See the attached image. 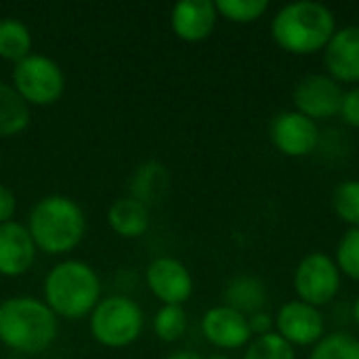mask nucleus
I'll return each mask as SVG.
<instances>
[{"label": "nucleus", "mask_w": 359, "mask_h": 359, "mask_svg": "<svg viewBox=\"0 0 359 359\" xmlns=\"http://www.w3.org/2000/svg\"><path fill=\"white\" fill-rule=\"evenodd\" d=\"M27 231L42 252L63 255L74 250L86 231L82 208L65 196L42 198L29 212Z\"/></svg>", "instance_id": "3"}, {"label": "nucleus", "mask_w": 359, "mask_h": 359, "mask_svg": "<svg viewBox=\"0 0 359 359\" xmlns=\"http://www.w3.org/2000/svg\"><path fill=\"white\" fill-rule=\"evenodd\" d=\"M156 337L164 343L179 341L187 330V313L181 305H164L154 320Z\"/></svg>", "instance_id": "22"}, {"label": "nucleus", "mask_w": 359, "mask_h": 359, "mask_svg": "<svg viewBox=\"0 0 359 359\" xmlns=\"http://www.w3.org/2000/svg\"><path fill=\"white\" fill-rule=\"evenodd\" d=\"M147 286L164 305H181L194 292L189 269L170 257H160L147 267Z\"/></svg>", "instance_id": "11"}, {"label": "nucleus", "mask_w": 359, "mask_h": 359, "mask_svg": "<svg viewBox=\"0 0 359 359\" xmlns=\"http://www.w3.org/2000/svg\"><path fill=\"white\" fill-rule=\"evenodd\" d=\"M217 6L210 0H181L172 8V29L185 42L206 40L217 25Z\"/></svg>", "instance_id": "14"}, {"label": "nucleus", "mask_w": 359, "mask_h": 359, "mask_svg": "<svg viewBox=\"0 0 359 359\" xmlns=\"http://www.w3.org/2000/svg\"><path fill=\"white\" fill-rule=\"evenodd\" d=\"M244 359H297V355L290 343H286L278 332H271L265 337H257L248 345Z\"/></svg>", "instance_id": "25"}, {"label": "nucleus", "mask_w": 359, "mask_h": 359, "mask_svg": "<svg viewBox=\"0 0 359 359\" xmlns=\"http://www.w3.org/2000/svg\"><path fill=\"white\" fill-rule=\"evenodd\" d=\"M32 34L17 19L0 21V57L6 61H23L32 53Z\"/></svg>", "instance_id": "20"}, {"label": "nucleus", "mask_w": 359, "mask_h": 359, "mask_svg": "<svg viewBox=\"0 0 359 359\" xmlns=\"http://www.w3.org/2000/svg\"><path fill=\"white\" fill-rule=\"evenodd\" d=\"M29 124V105L15 86L0 82V137H15Z\"/></svg>", "instance_id": "19"}, {"label": "nucleus", "mask_w": 359, "mask_h": 359, "mask_svg": "<svg viewBox=\"0 0 359 359\" xmlns=\"http://www.w3.org/2000/svg\"><path fill=\"white\" fill-rule=\"evenodd\" d=\"M353 320H355V324L359 326V297L358 301L353 303Z\"/></svg>", "instance_id": "31"}, {"label": "nucleus", "mask_w": 359, "mask_h": 359, "mask_svg": "<svg viewBox=\"0 0 359 359\" xmlns=\"http://www.w3.org/2000/svg\"><path fill=\"white\" fill-rule=\"evenodd\" d=\"M309 359H359V339L345 332L328 334L313 347Z\"/></svg>", "instance_id": "21"}, {"label": "nucleus", "mask_w": 359, "mask_h": 359, "mask_svg": "<svg viewBox=\"0 0 359 359\" xmlns=\"http://www.w3.org/2000/svg\"><path fill=\"white\" fill-rule=\"evenodd\" d=\"M217 13L233 23H252L269 11L267 0H217Z\"/></svg>", "instance_id": "23"}, {"label": "nucleus", "mask_w": 359, "mask_h": 359, "mask_svg": "<svg viewBox=\"0 0 359 359\" xmlns=\"http://www.w3.org/2000/svg\"><path fill=\"white\" fill-rule=\"evenodd\" d=\"M143 330V311L128 297H109L99 301L90 318L93 337L111 349L126 347L139 339Z\"/></svg>", "instance_id": "5"}, {"label": "nucleus", "mask_w": 359, "mask_h": 359, "mask_svg": "<svg viewBox=\"0 0 359 359\" xmlns=\"http://www.w3.org/2000/svg\"><path fill=\"white\" fill-rule=\"evenodd\" d=\"M248 326H250L252 337H265V334H271L273 318L269 313H265V311H259V313L248 318Z\"/></svg>", "instance_id": "28"}, {"label": "nucleus", "mask_w": 359, "mask_h": 359, "mask_svg": "<svg viewBox=\"0 0 359 359\" xmlns=\"http://www.w3.org/2000/svg\"><path fill=\"white\" fill-rule=\"evenodd\" d=\"M225 305L248 316H255L259 311H263L265 303H267V290L263 280L255 278V276H238L233 278L227 288H225Z\"/></svg>", "instance_id": "17"}, {"label": "nucleus", "mask_w": 359, "mask_h": 359, "mask_svg": "<svg viewBox=\"0 0 359 359\" xmlns=\"http://www.w3.org/2000/svg\"><path fill=\"white\" fill-rule=\"evenodd\" d=\"M101 297V284L93 267L80 261L59 263L44 282V303L55 316L80 320L95 311Z\"/></svg>", "instance_id": "4"}, {"label": "nucleus", "mask_w": 359, "mask_h": 359, "mask_svg": "<svg viewBox=\"0 0 359 359\" xmlns=\"http://www.w3.org/2000/svg\"><path fill=\"white\" fill-rule=\"evenodd\" d=\"M294 290L299 301L320 309L334 301L341 290V271L324 252L307 255L294 271Z\"/></svg>", "instance_id": "7"}, {"label": "nucleus", "mask_w": 359, "mask_h": 359, "mask_svg": "<svg viewBox=\"0 0 359 359\" xmlns=\"http://www.w3.org/2000/svg\"><path fill=\"white\" fill-rule=\"evenodd\" d=\"M278 334L290 343L292 347H309L318 345L324 339V316L320 309L303 303V301H288L278 311Z\"/></svg>", "instance_id": "10"}, {"label": "nucleus", "mask_w": 359, "mask_h": 359, "mask_svg": "<svg viewBox=\"0 0 359 359\" xmlns=\"http://www.w3.org/2000/svg\"><path fill=\"white\" fill-rule=\"evenodd\" d=\"M36 259V244L27 227L19 223L0 225V273L2 276H21L25 273Z\"/></svg>", "instance_id": "15"}, {"label": "nucleus", "mask_w": 359, "mask_h": 359, "mask_svg": "<svg viewBox=\"0 0 359 359\" xmlns=\"http://www.w3.org/2000/svg\"><path fill=\"white\" fill-rule=\"evenodd\" d=\"M332 206L341 221L359 227V181H343L332 194Z\"/></svg>", "instance_id": "24"}, {"label": "nucleus", "mask_w": 359, "mask_h": 359, "mask_svg": "<svg viewBox=\"0 0 359 359\" xmlns=\"http://www.w3.org/2000/svg\"><path fill=\"white\" fill-rule=\"evenodd\" d=\"M168 172L166 166L160 162H147L143 166L137 168L135 177H133V196L135 200H139L141 204H156L160 202V198L166 194L168 189Z\"/></svg>", "instance_id": "18"}, {"label": "nucleus", "mask_w": 359, "mask_h": 359, "mask_svg": "<svg viewBox=\"0 0 359 359\" xmlns=\"http://www.w3.org/2000/svg\"><path fill=\"white\" fill-rule=\"evenodd\" d=\"M57 337V318L46 303L15 297L0 303V343L17 353H42Z\"/></svg>", "instance_id": "2"}, {"label": "nucleus", "mask_w": 359, "mask_h": 359, "mask_svg": "<svg viewBox=\"0 0 359 359\" xmlns=\"http://www.w3.org/2000/svg\"><path fill=\"white\" fill-rule=\"evenodd\" d=\"M269 137L278 151H282L284 156L305 158L316 151L320 143V128L311 118L299 114L297 109H290L278 114L271 120Z\"/></svg>", "instance_id": "8"}, {"label": "nucleus", "mask_w": 359, "mask_h": 359, "mask_svg": "<svg viewBox=\"0 0 359 359\" xmlns=\"http://www.w3.org/2000/svg\"><path fill=\"white\" fill-rule=\"evenodd\" d=\"M208 359H229L227 355H223V353H215V355H210Z\"/></svg>", "instance_id": "32"}, {"label": "nucleus", "mask_w": 359, "mask_h": 359, "mask_svg": "<svg viewBox=\"0 0 359 359\" xmlns=\"http://www.w3.org/2000/svg\"><path fill=\"white\" fill-rule=\"evenodd\" d=\"M337 32L334 13L313 0H299L282 6L271 21V38L292 55H313L324 50Z\"/></svg>", "instance_id": "1"}, {"label": "nucleus", "mask_w": 359, "mask_h": 359, "mask_svg": "<svg viewBox=\"0 0 359 359\" xmlns=\"http://www.w3.org/2000/svg\"><path fill=\"white\" fill-rule=\"evenodd\" d=\"M202 332L206 341L219 349H240L252 339L248 318L227 305L212 307L204 313Z\"/></svg>", "instance_id": "12"}, {"label": "nucleus", "mask_w": 359, "mask_h": 359, "mask_svg": "<svg viewBox=\"0 0 359 359\" xmlns=\"http://www.w3.org/2000/svg\"><path fill=\"white\" fill-rule=\"evenodd\" d=\"M15 208H17V200H15L13 191L8 187L0 185V225L11 223Z\"/></svg>", "instance_id": "29"}, {"label": "nucleus", "mask_w": 359, "mask_h": 359, "mask_svg": "<svg viewBox=\"0 0 359 359\" xmlns=\"http://www.w3.org/2000/svg\"><path fill=\"white\" fill-rule=\"evenodd\" d=\"M337 267L341 273L359 282V227H351L339 242Z\"/></svg>", "instance_id": "26"}, {"label": "nucleus", "mask_w": 359, "mask_h": 359, "mask_svg": "<svg viewBox=\"0 0 359 359\" xmlns=\"http://www.w3.org/2000/svg\"><path fill=\"white\" fill-rule=\"evenodd\" d=\"M13 84L27 105H50L63 95L65 78L61 67L53 59L29 55L23 61L15 63Z\"/></svg>", "instance_id": "6"}, {"label": "nucleus", "mask_w": 359, "mask_h": 359, "mask_svg": "<svg viewBox=\"0 0 359 359\" xmlns=\"http://www.w3.org/2000/svg\"><path fill=\"white\" fill-rule=\"evenodd\" d=\"M166 359H202L198 353H194V351H177V353H172V355H168Z\"/></svg>", "instance_id": "30"}, {"label": "nucleus", "mask_w": 359, "mask_h": 359, "mask_svg": "<svg viewBox=\"0 0 359 359\" xmlns=\"http://www.w3.org/2000/svg\"><path fill=\"white\" fill-rule=\"evenodd\" d=\"M109 227L122 238H141L151 225V215L145 204L135 198H120L109 206Z\"/></svg>", "instance_id": "16"}, {"label": "nucleus", "mask_w": 359, "mask_h": 359, "mask_svg": "<svg viewBox=\"0 0 359 359\" xmlns=\"http://www.w3.org/2000/svg\"><path fill=\"white\" fill-rule=\"evenodd\" d=\"M343 88L328 74H311L305 76L294 88V105L297 111L316 120H326L341 114Z\"/></svg>", "instance_id": "9"}, {"label": "nucleus", "mask_w": 359, "mask_h": 359, "mask_svg": "<svg viewBox=\"0 0 359 359\" xmlns=\"http://www.w3.org/2000/svg\"><path fill=\"white\" fill-rule=\"evenodd\" d=\"M328 76L339 84L359 82V25H347L334 32L324 48Z\"/></svg>", "instance_id": "13"}, {"label": "nucleus", "mask_w": 359, "mask_h": 359, "mask_svg": "<svg viewBox=\"0 0 359 359\" xmlns=\"http://www.w3.org/2000/svg\"><path fill=\"white\" fill-rule=\"evenodd\" d=\"M349 126L359 128V86L347 90L343 95V103H341V114H339Z\"/></svg>", "instance_id": "27"}]
</instances>
